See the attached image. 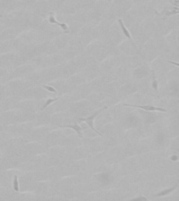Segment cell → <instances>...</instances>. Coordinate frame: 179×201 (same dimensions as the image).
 <instances>
[{"label":"cell","mask_w":179,"mask_h":201,"mask_svg":"<svg viewBox=\"0 0 179 201\" xmlns=\"http://www.w3.org/2000/svg\"><path fill=\"white\" fill-rule=\"evenodd\" d=\"M58 99H59L58 97V98H55V99H48V100H46V103H44V105L42 106V108H41V110H42V111H43V110H44L45 108H46L47 107H48L49 105H51L52 103L56 101V100H58Z\"/></svg>","instance_id":"ba28073f"},{"label":"cell","mask_w":179,"mask_h":201,"mask_svg":"<svg viewBox=\"0 0 179 201\" xmlns=\"http://www.w3.org/2000/svg\"><path fill=\"white\" fill-rule=\"evenodd\" d=\"M153 81H152V87L153 88V90L155 91V92H158V81H157L156 80V78H155V73H154V71H153Z\"/></svg>","instance_id":"52a82bcc"},{"label":"cell","mask_w":179,"mask_h":201,"mask_svg":"<svg viewBox=\"0 0 179 201\" xmlns=\"http://www.w3.org/2000/svg\"><path fill=\"white\" fill-rule=\"evenodd\" d=\"M59 127L60 128H72V129H74L75 131L76 132V133L78 134V136H79V137H82V135H81V131H82V127H80L79 125H78V124H75L74 125H67V126H59Z\"/></svg>","instance_id":"5b68a950"},{"label":"cell","mask_w":179,"mask_h":201,"mask_svg":"<svg viewBox=\"0 0 179 201\" xmlns=\"http://www.w3.org/2000/svg\"><path fill=\"white\" fill-rule=\"evenodd\" d=\"M43 87L44 88V89L48 90V92H52V93H57V91H56V90L55 89V88L51 87V86H49V85H43Z\"/></svg>","instance_id":"30bf717a"},{"label":"cell","mask_w":179,"mask_h":201,"mask_svg":"<svg viewBox=\"0 0 179 201\" xmlns=\"http://www.w3.org/2000/svg\"><path fill=\"white\" fill-rule=\"evenodd\" d=\"M13 187L15 191H19V184H18V179L17 175H14V182H13Z\"/></svg>","instance_id":"9c48e42d"},{"label":"cell","mask_w":179,"mask_h":201,"mask_svg":"<svg viewBox=\"0 0 179 201\" xmlns=\"http://www.w3.org/2000/svg\"><path fill=\"white\" fill-rule=\"evenodd\" d=\"M135 200H146V198L143 197V196H141V198H136Z\"/></svg>","instance_id":"7c38bea8"},{"label":"cell","mask_w":179,"mask_h":201,"mask_svg":"<svg viewBox=\"0 0 179 201\" xmlns=\"http://www.w3.org/2000/svg\"><path fill=\"white\" fill-rule=\"evenodd\" d=\"M168 62H169V63H171V64H174V65H176V66H177V67H178V66H179V64H178V63L173 62H171V61H168Z\"/></svg>","instance_id":"8fae6325"},{"label":"cell","mask_w":179,"mask_h":201,"mask_svg":"<svg viewBox=\"0 0 179 201\" xmlns=\"http://www.w3.org/2000/svg\"><path fill=\"white\" fill-rule=\"evenodd\" d=\"M118 23H119V24H120V28H121V30L122 31V32H123V34H124V35L126 36L128 39H130L131 41L133 43V44L135 46V44H134V43L133 42V41H132V37H131V34L130 33V31H128V30L127 29L126 27H125V25L124 24V23H123V21H122V19H118ZM135 47H136V46H135Z\"/></svg>","instance_id":"277c9868"},{"label":"cell","mask_w":179,"mask_h":201,"mask_svg":"<svg viewBox=\"0 0 179 201\" xmlns=\"http://www.w3.org/2000/svg\"><path fill=\"white\" fill-rule=\"evenodd\" d=\"M0 17H2V15H0Z\"/></svg>","instance_id":"4fadbf2b"},{"label":"cell","mask_w":179,"mask_h":201,"mask_svg":"<svg viewBox=\"0 0 179 201\" xmlns=\"http://www.w3.org/2000/svg\"><path fill=\"white\" fill-rule=\"evenodd\" d=\"M107 108H108V107H107V106H104V107H103V108H102L101 110H99V111H97L95 113H94L93 115H92L91 116H90V117H87V118H80L79 119H78V121H81V122H86V123H87V124L88 125L89 127H90L91 128H92V130H93L95 132V133H97V134L99 135V136H102V134L101 133H99V132L98 131H97V130L95 129V127H94L93 120H94V119H95V118L97 117V115H98L99 112H101L103 111H104V110L107 109Z\"/></svg>","instance_id":"6da1fadb"},{"label":"cell","mask_w":179,"mask_h":201,"mask_svg":"<svg viewBox=\"0 0 179 201\" xmlns=\"http://www.w3.org/2000/svg\"><path fill=\"white\" fill-rule=\"evenodd\" d=\"M124 106H127V107H132V108H140L144 110V111H158V112H166V110L162 108H159V107H155L153 106H137V105H131V104H127V103H124Z\"/></svg>","instance_id":"7a4b0ae2"},{"label":"cell","mask_w":179,"mask_h":201,"mask_svg":"<svg viewBox=\"0 0 179 201\" xmlns=\"http://www.w3.org/2000/svg\"><path fill=\"white\" fill-rule=\"evenodd\" d=\"M49 22L51 23H52V24H57L58 25H59V26L62 29L64 30V33H69V27H68V25L64 24V23H59V22L55 19L54 15H53V13H51V15H50Z\"/></svg>","instance_id":"3957f363"},{"label":"cell","mask_w":179,"mask_h":201,"mask_svg":"<svg viewBox=\"0 0 179 201\" xmlns=\"http://www.w3.org/2000/svg\"><path fill=\"white\" fill-rule=\"evenodd\" d=\"M177 187H178V184H176L175 185L174 187H171V188H167V189H165V190H163V191H160V192L158 193V194H157L155 196L160 197V196H167L168 194L171 193L172 191H174Z\"/></svg>","instance_id":"8992f818"}]
</instances>
